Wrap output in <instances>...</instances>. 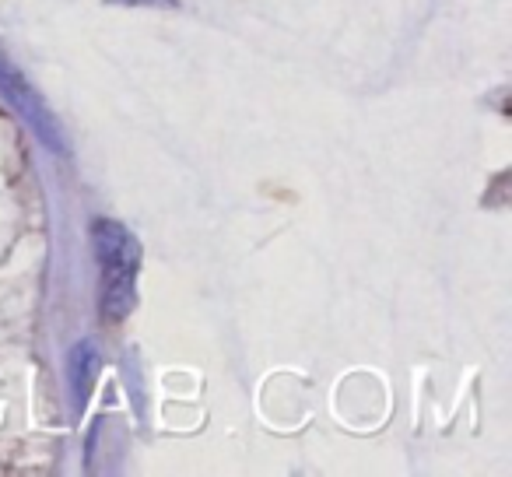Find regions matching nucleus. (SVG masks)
Masks as SVG:
<instances>
[{
  "label": "nucleus",
  "mask_w": 512,
  "mask_h": 477,
  "mask_svg": "<svg viewBox=\"0 0 512 477\" xmlns=\"http://www.w3.org/2000/svg\"><path fill=\"white\" fill-rule=\"evenodd\" d=\"M95 257H99V313L106 323H120L137 306V278H141V243L127 225L99 218L92 225Z\"/></svg>",
  "instance_id": "1"
},
{
  "label": "nucleus",
  "mask_w": 512,
  "mask_h": 477,
  "mask_svg": "<svg viewBox=\"0 0 512 477\" xmlns=\"http://www.w3.org/2000/svg\"><path fill=\"white\" fill-rule=\"evenodd\" d=\"M0 92H4V99H8L11 106L25 116V123L32 127V134H36L39 141L53 151V155H67V137H64V130H60L53 109L46 106L43 95L29 85V78H25V74L4 57H0Z\"/></svg>",
  "instance_id": "2"
},
{
  "label": "nucleus",
  "mask_w": 512,
  "mask_h": 477,
  "mask_svg": "<svg viewBox=\"0 0 512 477\" xmlns=\"http://www.w3.org/2000/svg\"><path fill=\"white\" fill-rule=\"evenodd\" d=\"M99 355H95L92 344H78V348L71 351V383H74V397L85 404L88 397H92V386H95V372H99Z\"/></svg>",
  "instance_id": "3"
},
{
  "label": "nucleus",
  "mask_w": 512,
  "mask_h": 477,
  "mask_svg": "<svg viewBox=\"0 0 512 477\" xmlns=\"http://www.w3.org/2000/svg\"><path fill=\"white\" fill-rule=\"evenodd\" d=\"M106 4H127V8H134V4H162V8H172L176 0H106Z\"/></svg>",
  "instance_id": "4"
}]
</instances>
